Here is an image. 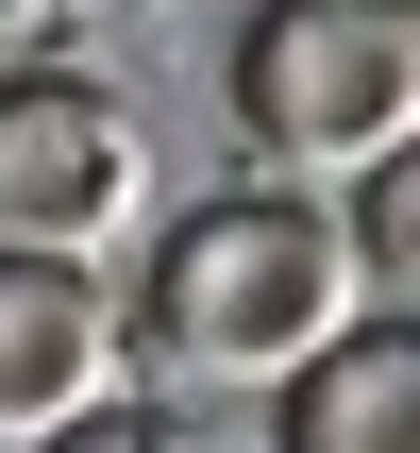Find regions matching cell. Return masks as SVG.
<instances>
[{"mask_svg":"<svg viewBox=\"0 0 420 453\" xmlns=\"http://www.w3.org/2000/svg\"><path fill=\"white\" fill-rule=\"evenodd\" d=\"M337 319H370L354 269H337V202H303V185H219V202H185V219L152 235L135 319H118V387H135L152 420L269 403Z\"/></svg>","mask_w":420,"mask_h":453,"instance_id":"6da1fadb","label":"cell"},{"mask_svg":"<svg viewBox=\"0 0 420 453\" xmlns=\"http://www.w3.org/2000/svg\"><path fill=\"white\" fill-rule=\"evenodd\" d=\"M420 118V17L404 0H253L236 34V134L269 168H370Z\"/></svg>","mask_w":420,"mask_h":453,"instance_id":"7a4b0ae2","label":"cell"},{"mask_svg":"<svg viewBox=\"0 0 420 453\" xmlns=\"http://www.w3.org/2000/svg\"><path fill=\"white\" fill-rule=\"evenodd\" d=\"M135 219H152V134H135V101L84 84V67H17V84H0V252L101 269Z\"/></svg>","mask_w":420,"mask_h":453,"instance_id":"3957f363","label":"cell"},{"mask_svg":"<svg viewBox=\"0 0 420 453\" xmlns=\"http://www.w3.org/2000/svg\"><path fill=\"white\" fill-rule=\"evenodd\" d=\"M101 403H118V303H101L84 269L0 252V453L67 437V420H101Z\"/></svg>","mask_w":420,"mask_h":453,"instance_id":"277c9868","label":"cell"},{"mask_svg":"<svg viewBox=\"0 0 420 453\" xmlns=\"http://www.w3.org/2000/svg\"><path fill=\"white\" fill-rule=\"evenodd\" d=\"M269 453H420V319H337L269 387Z\"/></svg>","mask_w":420,"mask_h":453,"instance_id":"5b68a950","label":"cell"},{"mask_svg":"<svg viewBox=\"0 0 420 453\" xmlns=\"http://www.w3.org/2000/svg\"><path fill=\"white\" fill-rule=\"evenodd\" d=\"M34 453H168V437H152V420H118V403H101V420H67V437H34Z\"/></svg>","mask_w":420,"mask_h":453,"instance_id":"8992f818","label":"cell"}]
</instances>
